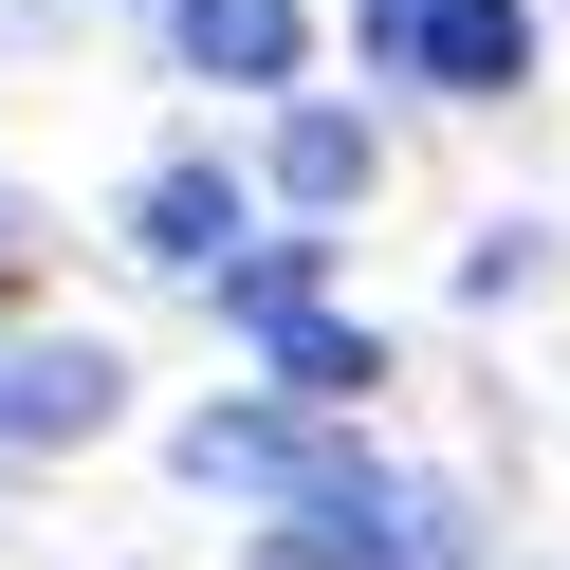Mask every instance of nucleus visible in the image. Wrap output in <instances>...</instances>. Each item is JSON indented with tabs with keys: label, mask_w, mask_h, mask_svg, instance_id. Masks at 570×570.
<instances>
[{
	"label": "nucleus",
	"mask_w": 570,
	"mask_h": 570,
	"mask_svg": "<svg viewBox=\"0 0 570 570\" xmlns=\"http://www.w3.org/2000/svg\"><path fill=\"white\" fill-rule=\"evenodd\" d=\"M276 570H460V515L423 479H368V460H350L313 515H276Z\"/></svg>",
	"instance_id": "1"
},
{
	"label": "nucleus",
	"mask_w": 570,
	"mask_h": 570,
	"mask_svg": "<svg viewBox=\"0 0 570 570\" xmlns=\"http://www.w3.org/2000/svg\"><path fill=\"white\" fill-rule=\"evenodd\" d=\"M185 479H203V497H276V515H313V497L350 479V442H313V423H276V405H203V423H185Z\"/></svg>",
	"instance_id": "2"
},
{
	"label": "nucleus",
	"mask_w": 570,
	"mask_h": 570,
	"mask_svg": "<svg viewBox=\"0 0 570 570\" xmlns=\"http://www.w3.org/2000/svg\"><path fill=\"white\" fill-rule=\"evenodd\" d=\"M166 56L222 75V92H276V75L313 56V19H295V0H166Z\"/></svg>",
	"instance_id": "3"
},
{
	"label": "nucleus",
	"mask_w": 570,
	"mask_h": 570,
	"mask_svg": "<svg viewBox=\"0 0 570 570\" xmlns=\"http://www.w3.org/2000/svg\"><path fill=\"white\" fill-rule=\"evenodd\" d=\"M129 239H148L166 276H222V258H239V185H222V166H148V203H129Z\"/></svg>",
	"instance_id": "4"
},
{
	"label": "nucleus",
	"mask_w": 570,
	"mask_h": 570,
	"mask_svg": "<svg viewBox=\"0 0 570 570\" xmlns=\"http://www.w3.org/2000/svg\"><path fill=\"white\" fill-rule=\"evenodd\" d=\"M111 423V350H19L0 368V442H92Z\"/></svg>",
	"instance_id": "5"
},
{
	"label": "nucleus",
	"mask_w": 570,
	"mask_h": 570,
	"mask_svg": "<svg viewBox=\"0 0 570 570\" xmlns=\"http://www.w3.org/2000/svg\"><path fill=\"white\" fill-rule=\"evenodd\" d=\"M405 75H442V92H515V75H533V19H515V0H442V19L405 38Z\"/></svg>",
	"instance_id": "6"
},
{
	"label": "nucleus",
	"mask_w": 570,
	"mask_h": 570,
	"mask_svg": "<svg viewBox=\"0 0 570 570\" xmlns=\"http://www.w3.org/2000/svg\"><path fill=\"white\" fill-rule=\"evenodd\" d=\"M276 203H313V222L368 203V111H295V129H276Z\"/></svg>",
	"instance_id": "7"
},
{
	"label": "nucleus",
	"mask_w": 570,
	"mask_h": 570,
	"mask_svg": "<svg viewBox=\"0 0 570 570\" xmlns=\"http://www.w3.org/2000/svg\"><path fill=\"white\" fill-rule=\"evenodd\" d=\"M276 386H295V405H350V386H368V332H350V313H276Z\"/></svg>",
	"instance_id": "8"
},
{
	"label": "nucleus",
	"mask_w": 570,
	"mask_h": 570,
	"mask_svg": "<svg viewBox=\"0 0 570 570\" xmlns=\"http://www.w3.org/2000/svg\"><path fill=\"white\" fill-rule=\"evenodd\" d=\"M222 313H239V332H276V313H313V239H276V258H222Z\"/></svg>",
	"instance_id": "9"
},
{
	"label": "nucleus",
	"mask_w": 570,
	"mask_h": 570,
	"mask_svg": "<svg viewBox=\"0 0 570 570\" xmlns=\"http://www.w3.org/2000/svg\"><path fill=\"white\" fill-rule=\"evenodd\" d=\"M423 19H442V0H368V56H405V38H423Z\"/></svg>",
	"instance_id": "10"
},
{
	"label": "nucleus",
	"mask_w": 570,
	"mask_h": 570,
	"mask_svg": "<svg viewBox=\"0 0 570 570\" xmlns=\"http://www.w3.org/2000/svg\"><path fill=\"white\" fill-rule=\"evenodd\" d=\"M19 258H38V222H19V203H0V276H19Z\"/></svg>",
	"instance_id": "11"
}]
</instances>
